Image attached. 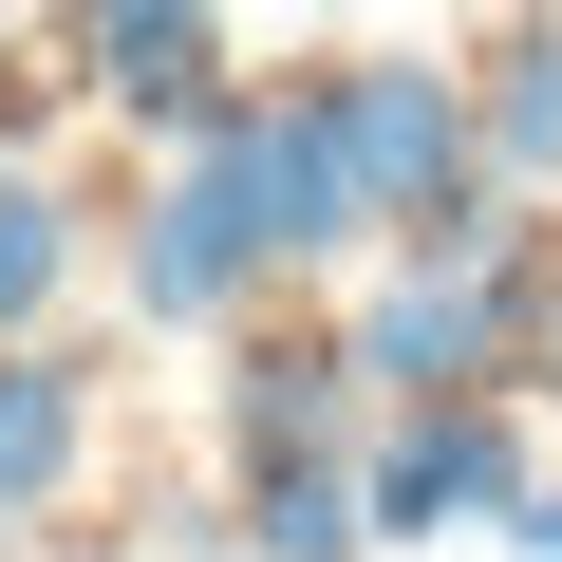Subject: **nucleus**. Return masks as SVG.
I'll use <instances>...</instances> for the list:
<instances>
[{
    "label": "nucleus",
    "mask_w": 562,
    "mask_h": 562,
    "mask_svg": "<svg viewBox=\"0 0 562 562\" xmlns=\"http://www.w3.org/2000/svg\"><path fill=\"white\" fill-rule=\"evenodd\" d=\"M319 94H338L357 206H375V244H394V262H469V244L506 225V169H487V132H469V76H450V57H338Z\"/></svg>",
    "instance_id": "f257e3e1"
},
{
    "label": "nucleus",
    "mask_w": 562,
    "mask_h": 562,
    "mask_svg": "<svg viewBox=\"0 0 562 562\" xmlns=\"http://www.w3.org/2000/svg\"><path fill=\"white\" fill-rule=\"evenodd\" d=\"M281 281V244H262V188H244V150H225V113L169 150V188H150V225H132V301L169 319V338H206V319H244Z\"/></svg>",
    "instance_id": "f03ea898"
},
{
    "label": "nucleus",
    "mask_w": 562,
    "mask_h": 562,
    "mask_svg": "<svg viewBox=\"0 0 562 562\" xmlns=\"http://www.w3.org/2000/svg\"><path fill=\"white\" fill-rule=\"evenodd\" d=\"M357 487H375V543H450V525H506L525 506V431L487 394H413L357 431Z\"/></svg>",
    "instance_id": "7ed1b4c3"
},
{
    "label": "nucleus",
    "mask_w": 562,
    "mask_h": 562,
    "mask_svg": "<svg viewBox=\"0 0 562 562\" xmlns=\"http://www.w3.org/2000/svg\"><path fill=\"white\" fill-rule=\"evenodd\" d=\"M225 150H244V188H262L281 281H319V262H357V244H375V206H357V150H338V94H319V76H301V94H225Z\"/></svg>",
    "instance_id": "20e7f679"
},
{
    "label": "nucleus",
    "mask_w": 562,
    "mask_h": 562,
    "mask_svg": "<svg viewBox=\"0 0 562 562\" xmlns=\"http://www.w3.org/2000/svg\"><path fill=\"white\" fill-rule=\"evenodd\" d=\"M76 76H94L113 113H150L169 150L244 94V76H225V0H76Z\"/></svg>",
    "instance_id": "39448f33"
},
{
    "label": "nucleus",
    "mask_w": 562,
    "mask_h": 562,
    "mask_svg": "<svg viewBox=\"0 0 562 562\" xmlns=\"http://www.w3.org/2000/svg\"><path fill=\"white\" fill-rule=\"evenodd\" d=\"M357 431V338L338 319H262L225 357V450H338Z\"/></svg>",
    "instance_id": "423d86ee"
},
{
    "label": "nucleus",
    "mask_w": 562,
    "mask_h": 562,
    "mask_svg": "<svg viewBox=\"0 0 562 562\" xmlns=\"http://www.w3.org/2000/svg\"><path fill=\"white\" fill-rule=\"evenodd\" d=\"M225 543H244V562H357V543H375L357 431H338V450H244V487H225Z\"/></svg>",
    "instance_id": "0eeeda50"
},
{
    "label": "nucleus",
    "mask_w": 562,
    "mask_h": 562,
    "mask_svg": "<svg viewBox=\"0 0 562 562\" xmlns=\"http://www.w3.org/2000/svg\"><path fill=\"white\" fill-rule=\"evenodd\" d=\"M76 469H94V375L38 357V338H0V525H38Z\"/></svg>",
    "instance_id": "6e6552de"
},
{
    "label": "nucleus",
    "mask_w": 562,
    "mask_h": 562,
    "mask_svg": "<svg viewBox=\"0 0 562 562\" xmlns=\"http://www.w3.org/2000/svg\"><path fill=\"white\" fill-rule=\"evenodd\" d=\"M469 132H487V169H506V188H543V169H562V0H543V20H506V57L469 76Z\"/></svg>",
    "instance_id": "1a4fd4ad"
},
{
    "label": "nucleus",
    "mask_w": 562,
    "mask_h": 562,
    "mask_svg": "<svg viewBox=\"0 0 562 562\" xmlns=\"http://www.w3.org/2000/svg\"><path fill=\"white\" fill-rule=\"evenodd\" d=\"M57 281H76V206H57L38 169H0V338H38Z\"/></svg>",
    "instance_id": "9d476101"
},
{
    "label": "nucleus",
    "mask_w": 562,
    "mask_h": 562,
    "mask_svg": "<svg viewBox=\"0 0 562 562\" xmlns=\"http://www.w3.org/2000/svg\"><path fill=\"white\" fill-rule=\"evenodd\" d=\"M506 543H525V562H562V487H525V506H506Z\"/></svg>",
    "instance_id": "9b49d317"
},
{
    "label": "nucleus",
    "mask_w": 562,
    "mask_h": 562,
    "mask_svg": "<svg viewBox=\"0 0 562 562\" xmlns=\"http://www.w3.org/2000/svg\"><path fill=\"white\" fill-rule=\"evenodd\" d=\"M0 562H20V525H0Z\"/></svg>",
    "instance_id": "f8f14e48"
}]
</instances>
